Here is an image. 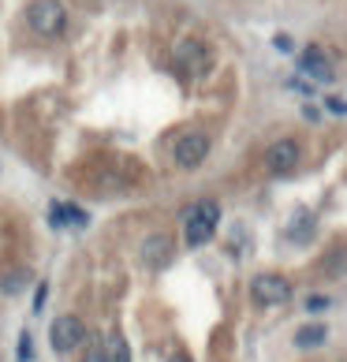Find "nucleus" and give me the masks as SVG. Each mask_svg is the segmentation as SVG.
Here are the masks:
<instances>
[{"mask_svg":"<svg viewBox=\"0 0 347 362\" xmlns=\"http://www.w3.org/2000/svg\"><path fill=\"white\" fill-rule=\"evenodd\" d=\"M220 224V206L217 202H194L183 213V243L187 247H206Z\"/></svg>","mask_w":347,"mask_h":362,"instance_id":"nucleus-1","label":"nucleus"},{"mask_svg":"<svg viewBox=\"0 0 347 362\" xmlns=\"http://www.w3.org/2000/svg\"><path fill=\"white\" fill-rule=\"evenodd\" d=\"M26 23H30V30H37L42 37H60L68 30V8H64L60 0H30Z\"/></svg>","mask_w":347,"mask_h":362,"instance_id":"nucleus-2","label":"nucleus"},{"mask_svg":"<svg viewBox=\"0 0 347 362\" xmlns=\"http://www.w3.org/2000/svg\"><path fill=\"white\" fill-rule=\"evenodd\" d=\"M209 146H213V142H209L206 131H187V135H180L176 146H172V160H176L180 168L191 172V168H198V165L209 157Z\"/></svg>","mask_w":347,"mask_h":362,"instance_id":"nucleus-3","label":"nucleus"},{"mask_svg":"<svg viewBox=\"0 0 347 362\" xmlns=\"http://www.w3.org/2000/svg\"><path fill=\"white\" fill-rule=\"evenodd\" d=\"M83 340H86V325H83V317L64 314V317L52 321V329H49V344H52V351H57V355H71Z\"/></svg>","mask_w":347,"mask_h":362,"instance_id":"nucleus-4","label":"nucleus"},{"mask_svg":"<svg viewBox=\"0 0 347 362\" xmlns=\"http://www.w3.org/2000/svg\"><path fill=\"white\" fill-rule=\"evenodd\" d=\"M250 299L261 306H284L291 299V280L280 273H261L250 280Z\"/></svg>","mask_w":347,"mask_h":362,"instance_id":"nucleus-5","label":"nucleus"},{"mask_svg":"<svg viewBox=\"0 0 347 362\" xmlns=\"http://www.w3.org/2000/svg\"><path fill=\"white\" fill-rule=\"evenodd\" d=\"M172 254H176V243H172L168 232H153L142 239V265L146 269H165V265L172 262Z\"/></svg>","mask_w":347,"mask_h":362,"instance_id":"nucleus-6","label":"nucleus"},{"mask_svg":"<svg viewBox=\"0 0 347 362\" xmlns=\"http://www.w3.org/2000/svg\"><path fill=\"white\" fill-rule=\"evenodd\" d=\"M295 165H299V142L295 139H280L265 150V168L273 176H288V172H295Z\"/></svg>","mask_w":347,"mask_h":362,"instance_id":"nucleus-7","label":"nucleus"},{"mask_svg":"<svg viewBox=\"0 0 347 362\" xmlns=\"http://www.w3.org/2000/svg\"><path fill=\"white\" fill-rule=\"evenodd\" d=\"M176 60L183 64L187 71H194V75H202L209 68V49L198 42V37H183V42L176 45Z\"/></svg>","mask_w":347,"mask_h":362,"instance_id":"nucleus-8","label":"nucleus"},{"mask_svg":"<svg viewBox=\"0 0 347 362\" xmlns=\"http://www.w3.org/2000/svg\"><path fill=\"white\" fill-rule=\"evenodd\" d=\"M299 71H306L310 78H317V83H332V64H329V57L317 45H310V49H302V57H299Z\"/></svg>","mask_w":347,"mask_h":362,"instance_id":"nucleus-9","label":"nucleus"},{"mask_svg":"<svg viewBox=\"0 0 347 362\" xmlns=\"http://www.w3.org/2000/svg\"><path fill=\"white\" fill-rule=\"evenodd\" d=\"M49 221H52V228H83L86 224V213L78 209V206H68V202H57L52 206V213H49Z\"/></svg>","mask_w":347,"mask_h":362,"instance_id":"nucleus-10","label":"nucleus"},{"mask_svg":"<svg viewBox=\"0 0 347 362\" xmlns=\"http://www.w3.org/2000/svg\"><path fill=\"white\" fill-rule=\"evenodd\" d=\"M329 340V329L322 325V321H310V325H302L295 332V347H302V351H310V347H322Z\"/></svg>","mask_w":347,"mask_h":362,"instance_id":"nucleus-11","label":"nucleus"},{"mask_svg":"<svg viewBox=\"0 0 347 362\" xmlns=\"http://www.w3.org/2000/svg\"><path fill=\"white\" fill-rule=\"evenodd\" d=\"M105 358L109 362H131V344L119 337V332H109V337H105Z\"/></svg>","mask_w":347,"mask_h":362,"instance_id":"nucleus-12","label":"nucleus"},{"mask_svg":"<svg viewBox=\"0 0 347 362\" xmlns=\"http://www.w3.org/2000/svg\"><path fill=\"white\" fill-rule=\"evenodd\" d=\"M26 284H30V269H8L0 276V291L4 295H19Z\"/></svg>","mask_w":347,"mask_h":362,"instance_id":"nucleus-13","label":"nucleus"},{"mask_svg":"<svg viewBox=\"0 0 347 362\" xmlns=\"http://www.w3.org/2000/svg\"><path fill=\"white\" fill-rule=\"evenodd\" d=\"M306 235H310V217L299 213V221H291V239H299V243H302Z\"/></svg>","mask_w":347,"mask_h":362,"instance_id":"nucleus-14","label":"nucleus"},{"mask_svg":"<svg viewBox=\"0 0 347 362\" xmlns=\"http://www.w3.org/2000/svg\"><path fill=\"white\" fill-rule=\"evenodd\" d=\"M34 355H30V337H26V332H23V337H19V358L16 362H30Z\"/></svg>","mask_w":347,"mask_h":362,"instance_id":"nucleus-15","label":"nucleus"},{"mask_svg":"<svg viewBox=\"0 0 347 362\" xmlns=\"http://www.w3.org/2000/svg\"><path fill=\"white\" fill-rule=\"evenodd\" d=\"M45 295H49V284L42 280V284H37V291H34V310L42 314V306H45Z\"/></svg>","mask_w":347,"mask_h":362,"instance_id":"nucleus-16","label":"nucleus"},{"mask_svg":"<svg viewBox=\"0 0 347 362\" xmlns=\"http://www.w3.org/2000/svg\"><path fill=\"white\" fill-rule=\"evenodd\" d=\"M325 306H329L325 295H310V299H306V310H325Z\"/></svg>","mask_w":347,"mask_h":362,"instance_id":"nucleus-17","label":"nucleus"},{"mask_svg":"<svg viewBox=\"0 0 347 362\" xmlns=\"http://www.w3.org/2000/svg\"><path fill=\"white\" fill-rule=\"evenodd\" d=\"M83 362H109L105 358V347H90V351L83 355Z\"/></svg>","mask_w":347,"mask_h":362,"instance_id":"nucleus-18","label":"nucleus"},{"mask_svg":"<svg viewBox=\"0 0 347 362\" xmlns=\"http://www.w3.org/2000/svg\"><path fill=\"white\" fill-rule=\"evenodd\" d=\"M273 45H276L280 52H291V49H295V45H291V37H288V34H276V37H273Z\"/></svg>","mask_w":347,"mask_h":362,"instance_id":"nucleus-19","label":"nucleus"},{"mask_svg":"<svg viewBox=\"0 0 347 362\" xmlns=\"http://www.w3.org/2000/svg\"><path fill=\"white\" fill-rule=\"evenodd\" d=\"M329 109H332V112H347V105H343L340 98H329Z\"/></svg>","mask_w":347,"mask_h":362,"instance_id":"nucleus-20","label":"nucleus"},{"mask_svg":"<svg viewBox=\"0 0 347 362\" xmlns=\"http://www.w3.org/2000/svg\"><path fill=\"white\" fill-rule=\"evenodd\" d=\"M168 362H191V355H187V351H176V355H172Z\"/></svg>","mask_w":347,"mask_h":362,"instance_id":"nucleus-21","label":"nucleus"}]
</instances>
